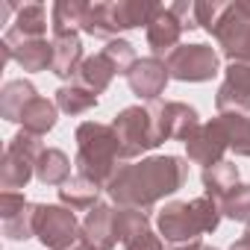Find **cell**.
<instances>
[{
  "label": "cell",
  "mask_w": 250,
  "mask_h": 250,
  "mask_svg": "<svg viewBox=\"0 0 250 250\" xmlns=\"http://www.w3.org/2000/svg\"><path fill=\"white\" fill-rule=\"evenodd\" d=\"M47 6L42 3H24L18 6L15 12V21L12 27L3 33L9 39H18V42H27V39H47Z\"/></svg>",
  "instance_id": "17"
},
{
  "label": "cell",
  "mask_w": 250,
  "mask_h": 250,
  "mask_svg": "<svg viewBox=\"0 0 250 250\" xmlns=\"http://www.w3.org/2000/svg\"><path fill=\"white\" fill-rule=\"evenodd\" d=\"M33 177H36V162L30 156L6 147L3 150V159H0V188H3V191H18Z\"/></svg>",
  "instance_id": "18"
},
{
  "label": "cell",
  "mask_w": 250,
  "mask_h": 250,
  "mask_svg": "<svg viewBox=\"0 0 250 250\" xmlns=\"http://www.w3.org/2000/svg\"><path fill=\"white\" fill-rule=\"evenodd\" d=\"M27 209V197L21 191H0V221H9Z\"/></svg>",
  "instance_id": "33"
},
{
  "label": "cell",
  "mask_w": 250,
  "mask_h": 250,
  "mask_svg": "<svg viewBox=\"0 0 250 250\" xmlns=\"http://www.w3.org/2000/svg\"><path fill=\"white\" fill-rule=\"evenodd\" d=\"M112 130L121 145V162H139L142 153L156 150L162 145L159 130L153 124V115L147 106H127L112 121Z\"/></svg>",
  "instance_id": "4"
},
{
  "label": "cell",
  "mask_w": 250,
  "mask_h": 250,
  "mask_svg": "<svg viewBox=\"0 0 250 250\" xmlns=\"http://www.w3.org/2000/svg\"><path fill=\"white\" fill-rule=\"evenodd\" d=\"M118 77V71L112 68V62L103 56V53H94V56H85V62L80 65V74H77V83H83L85 88H91L94 94H103L112 80Z\"/></svg>",
  "instance_id": "26"
},
{
  "label": "cell",
  "mask_w": 250,
  "mask_h": 250,
  "mask_svg": "<svg viewBox=\"0 0 250 250\" xmlns=\"http://www.w3.org/2000/svg\"><path fill=\"white\" fill-rule=\"evenodd\" d=\"M36 97H39V91H36V85L30 80H9L3 85V91H0V118L18 124L21 115H24V109Z\"/></svg>",
  "instance_id": "19"
},
{
  "label": "cell",
  "mask_w": 250,
  "mask_h": 250,
  "mask_svg": "<svg viewBox=\"0 0 250 250\" xmlns=\"http://www.w3.org/2000/svg\"><path fill=\"white\" fill-rule=\"evenodd\" d=\"M212 39L229 62H250V3H229Z\"/></svg>",
  "instance_id": "7"
},
{
  "label": "cell",
  "mask_w": 250,
  "mask_h": 250,
  "mask_svg": "<svg viewBox=\"0 0 250 250\" xmlns=\"http://www.w3.org/2000/svg\"><path fill=\"white\" fill-rule=\"evenodd\" d=\"M188 180V159L183 156H147L124 162L106 186L115 206L150 212L159 200L177 194Z\"/></svg>",
  "instance_id": "1"
},
{
  "label": "cell",
  "mask_w": 250,
  "mask_h": 250,
  "mask_svg": "<svg viewBox=\"0 0 250 250\" xmlns=\"http://www.w3.org/2000/svg\"><path fill=\"white\" fill-rule=\"evenodd\" d=\"M36 238L47 250H68L83 238V224L77 221L74 209L62 203H39V224Z\"/></svg>",
  "instance_id": "6"
},
{
  "label": "cell",
  "mask_w": 250,
  "mask_h": 250,
  "mask_svg": "<svg viewBox=\"0 0 250 250\" xmlns=\"http://www.w3.org/2000/svg\"><path fill=\"white\" fill-rule=\"evenodd\" d=\"M241 186V177H238V165L235 162H218L212 168H203V188L212 200L224 203L235 188Z\"/></svg>",
  "instance_id": "21"
},
{
  "label": "cell",
  "mask_w": 250,
  "mask_h": 250,
  "mask_svg": "<svg viewBox=\"0 0 250 250\" xmlns=\"http://www.w3.org/2000/svg\"><path fill=\"white\" fill-rule=\"evenodd\" d=\"M183 145H186V156H188V162L203 165V168H212V165L224 162V153L229 150L227 133H224V127H221V121H218V118L200 124V127H197Z\"/></svg>",
  "instance_id": "11"
},
{
  "label": "cell",
  "mask_w": 250,
  "mask_h": 250,
  "mask_svg": "<svg viewBox=\"0 0 250 250\" xmlns=\"http://www.w3.org/2000/svg\"><path fill=\"white\" fill-rule=\"evenodd\" d=\"M36 224H39V203H27L24 212L3 221V235L9 241H27L36 235Z\"/></svg>",
  "instance_id": "29"
},
{
  "label": "cell",
  "mask_w": 250,
  "mask_h": 250,
  "mask_svg": "<svg viewBox=\"0 0 250 250\" xmlns=\"http://www.w3.org/2000/svg\"><path fill=\"white\" fill-rule=\"evenodd\" d=\"M221 218H224L221 203L212 200L209 194H203L194 200L165 203L156 215V229H159L162 241H168L171 247H180V244L200 241L206 232H215Z\"/></svg>",
  "instance_id": "2"
},
{
  "label": "cell",
  "mask_w": 250,
  "mask_h": 250,
  "mask_svg": "<svg viewBox=\"0 0 250 250\" xmlns=\"http://www.w3.org/2000/svg\"><path fill=\"white\" fill-rule=\"evenodd\" d=\"M83 33L91 36V39H103V42H112L118 33H124L121 24H118L115 0H109V3H88L85 21H83Z\"/></svg>",
  "instance_id": "20"
},
{
  "label": "cell",
  "mask_w": 250,
  "mask_h": 250,
  "mask_svg": "<svg viewBox=\"0 0 250 250\" xmlns=\"http://www.w3.org/2000/svg\"><path fill=\"white\" fill-rule=\"evenodd\" d=\"M74 139H77V159H74L77 177H85L94 186L106 188L115 171L121 168V145H118L112 124L83 121Z\"/></svg>",
  "instance_id": "3"
},
{
  "label": "cell",
  "mask_w": 250,
  "mask_h": 250,
  "mask_svg": "<svg viewBox=\"0 0 250 250\" xmlns=\"http://www.w3.org/2000/svg\"><path fill=\"white\" fill-rule=\"evenodd\" d=\"M174 12V18L183 24V30H200L197 27V12H194V3H186V0H177V3L168 6Z\"/></svg>",
  "instance_id": "34"
},
{
  "label": "cell",
  "mask_w": 250,
  "mask_h": 250,
  "mask_svg": "<svg viewBox=\"0 0 250 250\" xmlns=\"http://www.w3.org/2000/svg\"><path fill=\"white\" fill-rule=\"evenodd\" d=\"M147 109L153 115V124H156L162 142H168V139L186 142L203 124L197 118V109L183 103V100H153V103H147Z\"/></svg>",
  "instance_id": "8"
},
{
  "label": "cell",
  "mask_w": 250,
  "mask_h": 250,
  "mask_svg": "<svg viewBox=\"0 0 250 250\" xmlns=\"http://www.w3.org/2000/svg\"><path fill=\"white\" fill-rule=\"evenodd\" d=\"M165 68L171 80L180 83H206L221 71V53L209 44H180L165 56Z\"/></svg>",
  "instance_id": "5"
},
{
  "label": "cell",
  "mask_w": 250,
  "mask_h": 250,
  "mask_svg": "<svg viewBox=\"0 0 250 250\" xmlns=\"http://www.w3.org/2000/svg\"><path fill=\"white\" fill-rule=\"evenodd\" d=\"M171 250H218V247H209L203 241H191V244H180V247H171Z\"/></svg>",
  "instance_id": "37"
},
{
  "label": "cell",
  "mask_w": 250,
  "mask_h": 250,
  "mask_svg": "<svg viewBox=\"0 0 250 250\" xmlns=\"http://www.w3.org/2000/svg\"><path fill=\"white\" fill-rule=\"evenodd\" d=\"M115 224H118V241L127 250H165V241H162V235L153 232L147 212L118 206Z\"/></svg>",
  "instance_id": "10"
},
{
  "label": "cell",
  "mask_w": 250,
  "mask_h": 250,
  "mask_svg": "<svg viewBox=\"0 0 250 250\" xmlns=\"http://www.w3.org/2000/svg\"><path fill=\"white\" fill-rule=\"evenodd\" d=\"M56 121H59V106H56V100H47V97H36L27 109H24V115H21V130H27V133H33V136H47L53 127H56Z\"/></svg>",
  "instance_id": "22"
},
{
  "label": "cell",
  "mask_w": 250,
  "mask_h": 250,
  "mask_svg": "<svg viewBox=\"0 0 250 250\" xmlns=\"http://www.w3.org/2000/svg\"><path fill=\"white\" fill-rule=\"evenodd\" d=\"M36 180L42 186H65L71 180V159L59 147H44V153L36 162Z\"/></svg>",
  "instance_id": "24"
},
{
  "label": "cell",
  "mask_w": 250,
  "mask_h": 250,
  "mask_svg": "<svg viewBox=\"0 0 250 250\" xmlns=\"http://www.w3.org/2000/svg\"><path fill=\"white\" fill-rule=\"evenodd\" d=\"M56 106L65 115H85L97 106V94L74 80V83H65L56 88Z\"/></svg>",
  "instance_id": "27"
},
{
  "label": "cell",
  "mask_w": 250,
  "mask_h": 250,
  "mask_svg": "<svg viewBox=\"0 0 250 250\" xmlns=\"http://www.w3.org/2000/svg\"><path fill=\"white\" fill-rule=\"evenodd\" d=\"M115 206L109 203H97L91 212H85L83 218V238L97 247V250H112L118 244V224H115Z\"/></svg>",
  "instance_id": "14"
},
{
  "label": "cell",
  "mask_w": 250,
  "mask_h": 250,
  "mask_svg": "<svg viewBox=\"0 0 250 250\" xmlns=\"http://www.w3.org/2000/svg\"><path fill=\"white\" fill-rule=\"evenodd\" d=\"M53 65L50 71L59 77V80H77L80 74V65L85 62L83 56V42H80V33L74 36H53Z\"/></svg>",
  "instance_id": "16"
},
{
  "label": "cell",
  "mask_w": 250,
  "mask_h": 250,
  "mask_svg": "<svg viewBox=\"0 0 250 250\" xmlns=\"http://www.w3.org/2000/svg\"><path fill=\"white\" fill-rule=\"evenodd\" d=\"M68 250H97V247H91V244H88L85 238H80V241H77V244H71Z\"/></svg>",
  "instance_id": "38"
},
{
  "label": "cell",
  "mask_w": 250,
  "mask_h": 250,
  "mask_svg": "<svg viewBox=\"0 0 250 250\" xmlns=\"http://www.w3.org/2000/svg\"><path fill=\"white\" fill-rule=\"evenodd\" d=\"M12 12H18V6L15 3H9V0H3V3H0V24H9V15ZM12 27V24H9Z\"/></svg>",
  "instance_id": "35"
},
{
  "label": "cell",
  "mask_w": 250,
  "mask_h": 250,
  "mask_svg": "<svg viewBox=\"0 0 250 250\" xmlns=\"http://www.w3.org/2000/svg\"><path fill=\"white\" fill-rule=\"evenodd\" d=\"M88 3L83 0H59L50 6V30L53 36H74L77 30H83Z\"/></svg>",
  "instance_id": "25"
},
{
  "label": "cell",
  "mask_w": 250,
  "mask_h": 250,
  "mask_svg": "<svg viewBox=\"0 0 250 250\" xmlns=\"http://www.w3.org/2000/svg\"><path fill=\"white\" fill-rule=\"evenodd\" d=\"M100 186H94L85 177H71L62 188H59V203L74 209V212H91L100 203Z\"/></svg>",
  "instance_id": "23"
},
{
  "label": "cell",
  "mask_w": 250,
  "mask_h": 250,
  "mask_svg": "<svg viewBox=\"0 0 250 250\" xmlns=\"http://www.w3.org/2000/svg\"><path fill=\"white\" fill-rule=\"evenodd\" d=\"M235 156H250V115H218Z\"/></svg>",
  "instance_id": "28"
},
{
  "label": "cell",
  "mask_w": 250,
  "mask_h": 250,
  "mask_svg": "<svg viewBox=\"0 0 250 250\" xmlns=\"http://www.w3.org/2000/svg\"><path fill=\"white\" fill-rule=\"evenodd\" d=\"M229 250H250V227L241 232V238H238V241H232V247H229Z\"/></svg>",
  "instance_id": "36"
},
{
  "label": "cell",
  "mask_w": 250,
  "mask_h": 250,
  "mask_svg": "<svg viewBox=\"0 0 250 250\" xmlns=\"http://www.w3.org/2000/svg\"><path fill=\"white\" fill-rule=\"evenodd\" d=\"M229 3H221V0H212V3H206V0H194V12H197V27L206 30L209 36L215 33V27L221 24L224 12H227Z\"/></svg>",
  "instance_id": "32"
},
{
  "label": "cell",
  "mask_w": 250,
  "mask_h": 250,
  "mask_svg": "<svg viewBox=\"0 0 250 250\" xmlns=\"http://www.w3.org/2000/svg\"><path fill=\"white\" fill-rule=\"evenodd\" d=\"M221 212H224V218H229V221H238V224H247L250 227V186L247 183H241L224 203H221Z\"/></svg>",
  "instance_id": "31"
},
{
  "label": "cell",
  "mask_w": 250,
  "mask_h": 250,
  "mask_svg": "<svg viewBox=\"0 0 250 250\" xmlns=\"http://www.w3.org/2000/svg\"><path fill=\"white\" fill-rule=\"evenodd\" d=\"M100 53L112 62V68H115L121 77H127V74H130V68L139 62V59H136L133 44H130V42H124V39H112V42H106V47H103Z\"/></svg>",
  "instance_id": "30"
},
{
  "label": "cell",
  "mask_w": 250,
  "mask_h": 250,
  "mask_svg": "<svg viewBox=\"0 0 250 250\" xmlns=\"http://www.w3.org/2000/svg\"><path fill=\"white\" fill-rule=\"evenodd\" d=\"M168 68H165V59H156V56H145L139 59L130 74H127V83H130V91L139 97V100H159V94L165 91L168 85Z\"/></svg>",
  "instance_id": "13"
},
{
  "label": "cell",
  "mask_w": 250,
  "mask_h": 250,
  "mask_svg": "<svg viewBox=\"0 0 250 250\" xmlns=\"http://www.w3.org/2000/svg\"><path fill=\"white\" fill-rule=\"evenodd\" d=\"M218 115H247L250 112V62H229L224 83L215 91Z\"/></svg>",
  "instance_id": "9"
},
{
  "label": "cell",
  "mask_w": 250,
  "mask_h": 250,
  "mask_svg": "<svg viewBox=\"0 0 250 250\" xmlns=\"http://www.w3.org/2000/svg\"><path fill=\"white\" fill-rule=\"evenodd\" d=\"M147 30V44L153 50L156 59L174 53L180 47V39H183V24L174 18V12L168 6H159V12L153 15V21L145 27Z\"/></svg>",
  "instance_id": "15"
},
{
  "label": "cell",
  "mask_w": 250,
  "mask_h": 250,
  "mask_svg": "<svg viewBox=\"0 0 250 250\" xmlns=\"http://www.w3.org/2000/svg\"><path fill=\"white\" fill-rule=\"evenodd\" d=\"M9 59H15L27 74H39V71H50L53 65V42L47 39H9L3 36L0 42V65H6Z\"/></svg>",
  "instance_id": "12"
}]
</instances>
